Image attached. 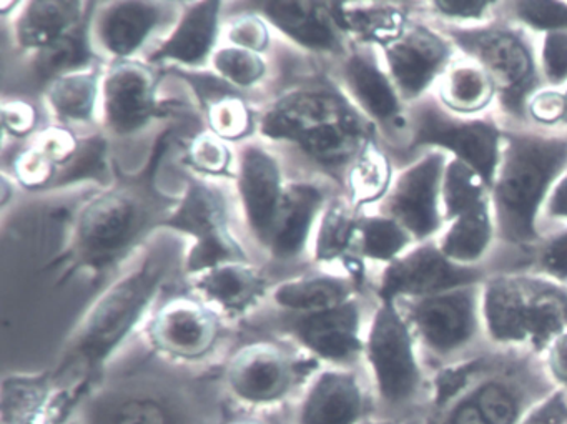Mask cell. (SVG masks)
I'll use <instances>...</instances> for the list:
<instances>
[{"label": "cell", "mask_w": 567, "mask_h": 424, "mask_svg": "<svg viewBox=\"0 0 567 424\" xmlns=\"http://www.w3.org/2000/svg\"><path fill=\"white\" fill-rule=\"evenodd\" d=\"M567 172V132L504 131L499 167L489 190L496 244L529 257L544 238L543 208Z\"/></svg>", "instance_id": "cell-1"}, {"label": "cell", "mask_w": 567, "mask_h": 424, "mask_svg": "<svg viewBox=\"0 0 567 424\" xmlns=\"http://www.w3.org/2000/svg\"><path fill=\"white\" fill-rule=\"evenodd\" d=\"M377 127L341 92L331 87L290 92L261 122V134L295 142L328 170H350L358 155L377 141Z\"/></svg>", "instance_id": "cell-2"}, {"label": "cell", "mask_w": 567, "mask_h": 424, "mask_svg": "<svg viewBox=\"0 0 567 424\" xmlns=\"http://www.w3.org/2000/svg\"><path fill=\"white\" fill-rule=\"evenodd\" d=\"M483 323L493 343L544 353L567 331V285L527 270L494 271L483 283Z\"/></svg>", "instance_id": "cell-3"}, {"label": "cell", "mask_w": 567, "mask_h": 424, "mask_svg": "<svg viewBox=\"0 0 567 424\" xmlns=\"http://www.w3.org/2000/svg\"><path fill=\"white\" fill-rule=\"evenodd\" d=\"M437 28L453 42L461 58L470 59L489 75L496 87V108L503 124L530 127L527 102L546 87L533 35L499 18L470 28Z\"/></svg>", "instance_id": "cell-4"}, {"label": "cell", "mask_w": 567, "mask_h": 424, "mask_svg": "<svg viewBox=\"0 0 567 424\" xmlns=\"http://www.w3.org/2000/svg\"><path fill=\"white\" fill-rule=\"evenodd\" d=\"M504 131L501 118L451 114L431 94L408 108V137L401 152L413 158L424 152H443L474 168L491 190L499 167Z\"/></svg>", "instance_id": "cell-5"}, {"label": "cell", "mask_w": 567, "mask_h": 424, "mask_svg": "<svg viewBox=\"0 0 567 424\" xmlns=\"http://www.w3.org/2000/svg\"><path fill=\"white\" fill-rule=\"evenodd\" d=\"M167 267V258H151L117 281L79 328L72 341L71 360L87 368L104 363L151 307Z\"/></svg>", "instance_id": "cell-6"}, {"label": "cell", "mask_w": 567, "mask_h": 424, "mask_svg": "<svg viewBox=\"0 0 567 424\" xmlns=\"http://www.w3.org/2000/svg\"><path fill=\"white\" fill-rule=\"evenodd\" d=\"M396 303L420 350L437 360L461 356L484 333L483 285Z\"/></svg>", "instance_id": "cell-7"}, {"label": "cell", "mask_w": 567, "mask_h": 424, "mask_svg": "<svg viewBox=\"0 0 567 424\" xmlns=\"http://www.w3.org/2000/svg\"><path fill=\"white\" fill-rule=\"evenodd\" d=\"M364 358L383 403L404 406L420 396L424 386L420 347L398 303H378L364 338Z\"/></svg>", "instance_id": "cell-8"}, {"label": "cell", "mask_w": 567, "mask_h": 424, "mask_svg": "<svg viewBox=\"0 0 567 424\" xmlns=\"http://www.w3.org/2000/svg\"><path fill=\"white\" fill-rule=\"evenodd\" d=\"M416 15L396 41L381 49L384 68L408 107L433 94L460 55L437 25Z\"/></svg>", "instance_id": "cell-9"}, {"label": "cell", "mask_w": 567, "mask_h": 424, "mask_svg": "<svg viewBox=\"0 0 567 424\" xmlns=\"http://www.w3.org/2000/svg\"><path fill=\"white\" fill-rule=\"evenodd\" d=\"M447 157L430 151L404 164L381 201L380 214L396 220L414 244L436 240L444 230L441 185Z\"/></svg>", "instance_id": "cell-10"}, {"label": "cell", "mask_w": 567, "mask_h": 424, "mask_svg": "<svg viewBox=\"0 0 567 424\" xmlns=\"http://www.w3.org/2000/svg\"><path fill=\"white\" fill-rule=\"evenodd\" d=\"M493 273L484 265L463 267L454 263L440 250L436 240L423 241L414 244L406 254L384 267L377 290L378 301L396 303L483 285Z\"/></svg>", "instance_id": "cell-11"}, {"label": "cell", "mask_w": 567, "mask_h": 424, "mask_svg": "<svg viewBox=\"0 0 567 424\" xmlns=\"http://www.w3.org/2000/svg\"><path fill=\"white\" fill-rule=\"evenodd\" d=\"M165 227L195 238L185 263L188 275H202L225 263H247V255L228 230L220 195L207 185L192 182Z\"/></svg>", "instance_id": "cell-12"}, {"label": "cell", "mask_w": 567, "mask_h": 424, "mask_svg": "<svg viewBox=\"0 0 567 424\" xmlns=\"http://www.w3.org/2000/svg\"><path fill=\"white\" fill-rule=\"evenodd\" d=\"M142 210L124 192H111L92 200L79 217L75 244L82 260L91 267L114 263L141 230Z\"/></svg>", "instance_id": "cell-13"}, {"label": "cell", "mask_w": 567, "mask_h": 424, "mask_svg": "<svg viewBox=\"0 0 567 424\" xmlns=\"http://www.w3.org/2000/svg\"><path fill=\"white\" fill-rule=\"evenodd\" d=\"M343 77L353 104L398 151L408 137V105L391 81L386 68L367 51H351L344 59Z\"/></svg>", "instance_id": "cell-14"}, {"label": "cell", "mask_w": 567, "mask_h": 424, "mask_svg": "<svg viewBox=\"0 0 567 424\" xmlns=\"http://www.w3.org/2000/svg\"><path fill=\"white\" fill-rule=\"evenodd\" d=\"M157 82L147 65L121 61L105 75L102 84L105 124L125 137L144 131L157 115Z\"/></svg>", "instance_id": "cell-15"}, {"label": "cell", "mask_w": 567, "mask_h": 424, "mask_svg": "<svg viewBox=\"0 0 567 424\" xmlns=\"http://www.w3.org/2000/svg\"><path fill=\"white\" fill-rule=\"evenodd\" d=\"M290 331L313 356L328 363L350 364L364 354L357 300L317 313L295 314Z\"/></svg>", "instance_id": "cell-16"}, {"label": "cell", "mask_w": 567, "mask_h": 424, "mask_svg": "<svg viewBox=\"0 0 567 424\" xmlns=\"http://www.w3.org/2000/svg\"><path fill=\"white\" fill-rule=\"evenodd\" d=\"M295 380L290 358L271 343H251L238 350L227 368L231 393L248 404L277 403Z\"/></svg>", "instance_id": "cell-17"}, {"label": "cell", "mask_w": 567, "mask_h": 424, "mask_svg": "<svg viewBox=\"0 0 567 424\" xmlns=\"http://www.w3.org/2000/svg\"><path fill=\"white\" fill-rule=\"evenodd\" d=\"M152 343L178 358H200L218 337L217 317L204 304L188 298L165 303L148 324Z\"/></svg>", "instance_id": "cell-18"}, {"label": "cell", "mask_w": 567, "mask_h": 424, "mask_svg": "<svg viewBox=\"0 0 567 424\" xmlns=\"http://www.w3.org/2000/svg\"><path fill=\"white\" fill-rule=\"evenodd\" d=\"M238 188L251 231L268 247L287 188L277 161L261 148L248 147L241 154Z\"/></svg>", "instance_id": "cell-19"}, {"label": "cell", "mask_w": 567, "mask_h": 424, "mask_svg": "<svg viewBox=\"0 0 567 424\" xmlns=\"http://www.w3.org/2000/svg\"><path fill=\"white\" fill-rule=\"evenodd\" d=\"M261 15L301 48L323 54L348 55L344 32L331 4L318 2H264Z\"/></svg>", "instance_id": "cell-20"}, {"label": "cell", "mask_w": 567, "mask_h": 424, "mask_svg": "<svg viewBox=\"0 0 567 424\" xmlns=\"http://www.w3.org/2000/svg\"><path fill=\"white\" fill-rule=\"evenodd\" d=\"M367 413V396L357 374L323 371L308 387L298 424H360Z\"/></svg>", "instance_id": "cell-21"}, {"label": "cell", "mask_w": 567, "mask_h": 424, "mask_svg": "<svg viewBox=\"0 0 567 424\" xmlns=\"http://www.w3.org/2000/svg\"><path fill=\"white\" fill-rule=\"evenodd\" d=\"M220 2H198L192 6L175 28L174 34L151 55L152 64L202 65L210 58L218 35Z\"/></svg>", "instance_id": "cell-22"}, {"label": "cell", "mask_w": 567, "mask_h": 424, "mask_svg": "<svg viewBox=\"0 0 567 424\" xmlns=\"http://www.w3.org/2000/svg\"><path fill=\"white\" fill-rule=\"evenodd\" d=\"M411 2H371V4H331L334 19L344 34H351L363 45L383 49L396 41L411 19L417 14Z\"/></svg>", "instance_id": "cell-23"}, {"label": "cell", "mask_w": 567, "mask_h": 424, "mask_svg": "<svg viewBox=\"0 0 567 424\" xmlns=\"http://www.w3.org/2000/svg\"><path fill=\"white\" fill-rule=\"evenodd\" d=\"M323 201V192L315 185L293 184L285 188L280 214L268 244L275 257L287 260L303 251Z\"/></svg>", "instance_id": "cell-24"}, {"label": "cell", "mask_w": 567, "mask_h": 424, "mask_svg": "<svg viewBox=\"0 0 567 424\" xmlns=\"http://www.w3.org/2000/svg\"><path fill=\"white\" fill-rule=\"evenodd\" d=\"M161 21V6L154 2H115L99 19L97 34L111 54L127 61L151 38Z\"/></svg>", "instance_id": "cell-25"}, {"label": "cell", "mask_w": 567, "mask_h": 424, "mask_svg": "<svg viewBox=\"0 0 567 424\" xmlns=\"http://www.w3.org/2000/svg\"><path fill=\"white\" fill-rule=\"evenodd\" d=\"M433 94L446 111L461 117L486 115L497 99L496 87L486 71L466 58L456 59L447 68Z\"/></svg>", "instance_id": "cell-26"}, {"label": "cell", "mask_w": 567, "mask_h": 424, "mask_svg": "<svg viewBox=\"0 0 567 424\" xmlns=\"http://www.w3.org/2000/svg\"><path fill=\"white\" fill-rule=\"evenodd\" d=\"M436 241L440 250L454 263L463 267L484 265L491 248L496 244L491 197L446 224Z\"/></svg>", "instance_id": "cell-27"}, {"label": "cell", "mask_w": 567, "mask_h": 424, "mask_svg": "<svg viewBox=\"0 0 567 424\" xmlns=\"http://www.w3.org/2000/svg\"><path fill=\"white\" fill-rule=\"evenodd\" d=\"M82 2H29L18 21L19 44L29 51L41 52L54 48L69 32L85 21Z\"/></svg>", "instance_id": "cell-28"}, {"label": "cell", "mask_w": 567, "mask_h": 424, "mask_svg": "<svg viewBox=\"0 0 567 424\" xmlns=\"http://www.w3.org/2000/svg\"><path fill=\"white\" fill-rule=\"evenodd\" d=\"M197 288L214 303L228 311H244L254 304L265 290V281L247 263H225L205 271Z\"/></svg>", "instance_id": "cell-29"}, {"label": "cell", "mask_w": 567, "mask_h": 424, "mask_svg": "<svg viewBox=\"0 0 567 424\" xmlns=\"http://www.w3.org/2000/svg\"><path fill=\"white\" fill-rule=\"evenodd\" d=\"M353 300V285L344 278L311 277L285 281L274 291V301L295 314L317 313Z\"/></svg>", "instance_id": "cell-30"}, {"label": "cell", "mask_w": 567, "mask_h": 424, "mask_svg": "<svg viewBox=\"0 0 567 424\" xmlns=\"http://www.w3.org/2000/svg\"><path fill=\"white\" fill-rule=\"evenodd\" d=\"M394 177L396 175H394L390 155L378 145V141L371 142L347 172L350 204L360 210L368 205L383 201L393 185Z\"/></svg>", "instance_id": "cell-31"}, {"label": "cell", "mask_w": 567, "mask_h": 424, "mask_svg": "<svg viewBox=\"0 0 567 424\" xmlns=\"http://www.w3.org/2000/svg\"><path fill=\"white\" fill-rule=\"evenodd\" d=\"M411 235L393 218L383 214L363 215L358 224L354 251L363 260L390 265L413 247Z\"/></svg>", "instance_id": "cell-32"}, {"label": "cell", "mask_w": 567, "mask_h": 424, "mask_svg": "<svg viewBox=\"0 0 567 424\" xmlns=\"http://www.w3.org/2000/svg\"><path fill=\"white\" fill-rule=\"evenodd\" d=\"M486 200H489V187L484 178L470 165L450 158L444 168L443 185H441L444 227L464 211Z\"/></svg>", "instance_id": "cell-33"}, {"label": "cell", "mask_w": 567, "mask_h": 424, "mask_svg": "<svg viewBox=\"0 0 567 424\" xmlns=\"http://www.w3.org/2000/svg\"><path fill=\"white\" fill-rule=\"evenodd\" d=\"M97 92V74L74 72L51 82L48 102L62 121L84 122L94 114Z\"/></svg>", "instance_id": "cell-34"}, {"label": "cell", "mask_w": 567, "mask_h": 424, "mask_svg": "<svg viewBox=\"0 0 567 424\" xmlns=\"http://www.w3.org/2000/svg\"><path fill=\"white\" fill-rule=\"evenodd\" d=\"M360 215L347 201L337 200L324 210L315 244V258L318 261H333L344 258L357 245Z\"/></svg>", "instance_id": "cell-35"}, {"label": "cell", "mask_w": 567, "mask_h": 424, "mask_svg": "<svg viewBox=\"0 0 567 424\" xmlns=\"http://www.w3.org/2000/svg\"><path fill=\"white\" fill-rule=\"evenodd\" d=\"M497 18L543 38L567 32V2L564 0H509L497 2Z\"/></svg>", "instance_id": "cell-36"}, {"label": "cell", "mask_w": 567, "mask_h": 424, "mask_svg": "<svg viewBox=\"0 0 567 424\" xmlns=\"http://www.w3.org/2000/svg\"><path fill=\"white\" fill-rule=\"evenodd\" d=\"M49 374H16L2 383V424H22L51 400Z\"/></svg>", "instance_id": "cell-37"}, {"label": "cell", "mask_w": 567, "mask_h": 424, "mask_svg": "<svg viewBox=\"0 0 567 424\" xmlns=\"http://www.w3.org/2000/svg\"><path fill=\"white\" fill-rule=\"evenodd\" d=\"M92 51L87 34V19L74 31L69 32L54 48L39 54V72L42 77L55 79L62 75L82 72L81 69L91 62Z\"/></svg>", "instance_id": "cell-38"}, {"label": "cell", "mask_w": 567, "mask_h": 424, "mask_svg": "<svg viewBox=\"0 0 567 424\" xmlns=\"http://www.w3.org/2000/svg\"><path fill=\"white\" fill-rule=\"evenodd\" d=\"M420 15H427V21L436 25H470L487 24L497 18V2L493 0H433L421 2Z\"/></svg>", "instance_id": "cell-39"}, {"label": "cell", "mask_w": 567, "mask_h": 424, "mask_svg": "<svg viewBox=\"0 0 567 424\" xmlns=\"http://www.w3.org/2000/svg\"><path fill=\"white\" fill-rule=\"evenodd\" d=\"M212 62L217 74L227 84L237 85V87H250L257 84L267 72V64L260 54L235 48V45L215 52Z\"/></svg>", "instance_id": "cell-40"}, {"label": "cell", "mask_w": 567, "mask_h": 424, "mask_svg": "<svg viewBox=\"0 0 567 424\" xmlns=\"http://www.w3.org/2000/svg\"><path fill=\"white\" fill-rule=\"evenodd\" d=\"M208 125L212 134L221 141H238L251 128V114L238 95H224L207 105Z\"/></svg>", "instance_id": "cell-41"}, {"label": "cell", "mask_w": 567, "mask_h": 424, "mask_svg": "<svg viewBox=\"0 0 567 424\" xmlns=\"http://www.w3.org/2000/svg\"><path fill=\"white\" fill-rule=\"evenodd\" d=\"M523 270L549 278L556 283L567 285V227L544 235L540 244L527 257Z\"/></svg>", "instance_id": "cell-42"}, {"label": "cell", "mask_w": 567, "mask_h": 424, "mask_svg": "<svg viewBox=\"0 0 567 424\" xmlns=\"http://www.w3.org/2000/svg\"><path fill=\"white\" fill-rule=\"evenodd\" d=\"M107 167V144L102 137H92L79 144L78 152L64 164L55 182L61 185L74 184L85 178H97Z\"/></svg>", "instance_id": "cell-43"}, {"label": "cell", "mask_w": 567, "mask_h": 424, "mask_svg": "<svg viewBox=\"0 0 567 424\" xmlns=\"http://www.w3.org/2000/svg\"><path fill=\"white\" fill-rule=\"evenodd\" d=\"M540 77L550 89H564L567 84V32H554L540 38L537 45Z\"/></svg>", "instance_id": "cell-44"}, {"label": "cell", "mask_w": 567, "mask_h": 424, "mask_svg": "<svg viewBox=\"0 0 567 424\" xmlns=\"http://www.w3.org/2000/svg\"><path fill=\"white\" fill-rule=\"evenodd\" d=\"M188 161L205 174H227L230 167V152L227 145L212 132L198 135L188 148Z\"/></svg>", "instance_id": "cell-45"}, {"label": "cell", "mask_w": 567, "mask_h": 424, "mask_svg": "<svg viewBox=\"0 0 567 424\" xmlns=\"http://www.w3.org/2000/svg\"><path fill=\"white\" fill-rule=\"evenodd\" d=\"M566 104L563 89L544 87L527 102V121L530 127L540 131L563 127Z\"/></svg>", "instance_id": "cell-46"}, {"label": "cell", "mask_w": 567, "mask_h": 424, "mask_svg": "<svg viewBox=\"0 0 567 424\" xmlns=\"http://www.w3.org/2000/svg\"><path fill=\"white\" fill-rule=\"evenodd\" d=\"M55 167L58 165L38 147L22 152L14 162L16 175L25 187H41L49 182H54Z\"/></svg>", "instance_id": "cell-47"}, {"label": "cell", "mask_w": 567, "mask_h": 424, "mask_svg": "<svg viewBox=\"0 0 567 424\" xmlns=\"http://www.w3.org/2000/svg\"><path fill=\"white\" fill-rule=\"evenodd\" d=\"M112 424H168V414L158 401L135 397L121 404Z\"/></svg>", "instance_id": "cell-48"}, {"label": "cell", "mask_w": 567, "mask_h": 424, "mask_svg": "<svg viewBox=\"0 0 567 424\" xmlns=\"http://www.w3.org/2000/svg\"><path fill=\"white\" fill-rule=\"evenodd\" d=\"M231 44L235 48L247 49V51L264 52L268 48V29L261 19L247 15L238 19L228 32Z\"/></svg>", "instance_id": "cell-49"}, {"label": "cell", "mask_w": 567, "mask_h": 424, "mask_svg": "<svg viewBox=\"0 0 567 424\" xmlns=\"http://www.w3.org/2000/svg\"><path fill=\"white\" fill-rule=\"evenodd\" d=\"M520 424H567V400L564 390L547 394L523 417Z\"/></svg>", "instance_id": "cell-50"}, {"label": "cell", "mask_w": 567, "mask_h": 424, "mask_svg": "<svg viewBox=\"0 0 567 424\" xmlns=\"http://www.w3.org/2000/svg\"><path fill=\"white\" fill-rule=\"evenodd\" d=\"M38 148L44 152L55 165H64L78 152L79 144L71 132L64 128H51L41 135Z\"/></svg>", "instance_id": "cell-51"}, {"label": "cell", "mask_w": 567, "mask_h": 424, "mask_svg": "<svg viewBox=\"0 0 567 424\" xmlns=\"http://www.w3.org/2000/svg\"><path fill=\"white\" fill-rule=\"evenodd\" d=\"M35 122H38V114L32 105L25 102H9L2 105V124L9 134L16 137L28 135L34 128Z\"/></svg>", "instance_id": "cell-52"}, {"label": "cell", "mask_w": 567, "mask_h": 424, "mask_svg": "<svg viewBox=\"0 0 567 424\" xmlns=\"http://www.w3.org/2000/svg\"><path fill=\"white\" fill-rule=\"evenodd\" d=\"M544 353L550 380L559 384L560 390H567V331L553 340Z\"/></svg>", "instance_id": "cell-53"}, {"label": "cell", "mask_w": 567, "mask_h": 424, "mask_svg": "<svg viewBox=\"0 0 567 424\" xmlns=\"http://www.w3.org/2000/svg\"><path fill=\"white\" fill-rule=\"evenodd\" d=\"M567 227V172L556 182L543 208V221Z\"/></svg>", "instance_id": "cell-54"}, {"label": "cell", "mask_w": 567, "mask_h": 424, "mask_svg": "<svg viewBox=\"0 0 567 424\" xmlns=\"http://www.w3.org/2000/svg\"><path fill=\"white\" fill-rule=\"evenodd\" d=\"M447 424H489L487 423L484 414L481 413L477 404L474 403L473 397L467 394L466 397H460V403L456 404V407L453 410V414H451L450 421Z\"/></svg>", "instance_id": "cell-55"}, {"label": "cell", "mask_w": 567, "mask_h": 424, "mask_svg": "<svg viewBox=\"0 0 567 424\" xmlns=\"http://www.w3.org/2000/svg\"><path fill=\"white\" fill-rule=\"evenodd\" d=\"M564 94V104H566V114H564L563 128H567V84L566 87L563 89Z\"/></svg>", "instance_id": "cell-56"}, {"label": "cell", "mask_w": 567, "mask_h": 424, "mask_svg": "<svg viewBox=\"0 0 567 424\" xmlns=\"http://www.w3.org/2000/svg\"><path fill=\"white\" fill-rule=\"evenodd\" d=\"M231 424H260V423H255V421L245 420V421H237V423H231Z\"/></svg>", "instance_id": "cell-57"}]
</instances>
